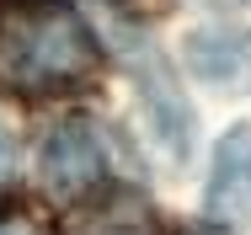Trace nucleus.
Listing matches in <instances>:
<instances>
[{
	"instance_id": "1",
	"label": "nucleus",
	"mask_w": 251,
	"mask_h": 235,
	"mask_svg": "<svg viewBox=\"0 0 251 235\" xmlns=\"http://www.w3.org/2000/svg\"><path fill=\"white\" fill-rule=\"evenodd\" d=\"M101 43L75 0H0V86L16 96H59L97 80Z\"/></svg>"
},
{
	"instance_id": "2",
	"label": "nucleus",
	"mask_w": 251,
	"mask_h": 235,
	"mask_svg": "<svg viewBox=\"0 0 251 235\" xmlns=\"http://www.w3.org/2000/svg\"><path fill=\"white\" fill-rule=\"evenodd\" d=\"M43 171H49V187L59 198H86V192L101 182V144L86 123H64L49 139V155H43Z\"/></svg>"
},
{
	"instance_id": "3",
	"label": "nucleus",
	"mask_w": 251,
	"mask_h": 235,
	"mask_svg": "<svg viewBox=\"0 0 251 235\" xmlns=\"http://www.w3.org/2000/svg\"><path fill=\"white\" fill-rule=\"evenodd\" d=\"M64 235H155V214L134 192H107V198H86L64 219Z\"/></svg>"
},
{
	"instance_id": "4",
	"label": "nucleus",
	"mask_w": 251,
	"mask_h": 235,
	"mask_svg": "<svg viewBox=\"0 0 251 235\" xmlns=\"http://www.w3.org/2000/svg\"><path fill=\"white\" fill-rule=\"evenodd\" d=\"M11 160H16V144H11V134L0 129V182L11 177Z\"/></svg>"
},
{
	"instance_id": "5",
	"label": "nucleus",
	"mask_w": 251,
	"mask_h": 235,
	"mask_svg": "<svg viewBox=\"0 0 251 235\" xmlns=\"http://www.w3.org/2000/svg\"><path fill=\"white\" fill-rule=\"evenodd\" d=\"M0 235H38L27 219H0Z\"/></svg>"
},
{
	"instance_id": "6",
	"label": "nucleus",
	"mask_w": 251,
	"mask_h": 235,
	"mask_svg": "<svg viewBox=\"0 0 251 235\" xmlns=\"http://www.w3.org/2000/svg\"><path fill=\"white\" fill-rule=\"evenodd\" d=\"M187 235H225V230H187Z\"/></svg>"
}]
</instances>
